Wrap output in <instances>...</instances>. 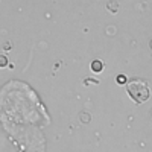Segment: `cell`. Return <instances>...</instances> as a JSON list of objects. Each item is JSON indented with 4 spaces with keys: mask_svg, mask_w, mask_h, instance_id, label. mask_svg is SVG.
I'll return each instance as SVG.
<instances>
[{
    "mask_svg": "<svg viewBox=\"0 0 152 152\" xmlns=\"http://www.w3.org/2000/svg\"><path fill=\"white\" fill-rule=\"evenodd\" d=\"M128 93L137 104L146 102L151 96L148 82L145 79H140V78H132L128 81Z\"/></svg>",
    "mask_w": 152,
    "mask_h": 152,
    "instance_id": "6da1fadb",
    "label": "cell"
},
{
    "mask_svg": "<svg viewBox=\"0 0 152 152\" xmlns=\"http://www.w3.org/2000/svg\"><path fill=\"white\" fill-rule=\"evenodd\" d=\"M91 70L93 72H102L104 70V62L102 61H99V59H94L93 62H91Z\"/></svg>",
    "mask_w": 152,
    "mask_h": 152,
    "instance_id": "7a4b0ae2",
    "label": "cell"
},
{
    "mask_svg": "<svg viewBox=\"0 0 152 152\" xmlns=\"http://www.w3.org/2000/svg\"><path fill=\"white\" fill-rule=\"evenodd\" d=\"M107 9L111 11V12H117L119 11V2H116V0H110V2L107 3Z\"/></svg>",
    "mask_w": 152,
    "mask_h": 152,
    "instance_id": "3957f363",
    "label": "cell"
},
{
    "mask_svg": "<svg viewBox=\"0 0 152 152\" xmlns=\"http://www.w3.org/2000/svg\"><path fill=\"white\" fill-rule=\"evenodd\" d=\"M81 122H84V123L90 122V114H88V113H82L81 114Z\"/></svg>",
    "mask_w": 152,
    "mask_h": 152,
    "instance_id": "277c9868",
    "label": "cell"
},
{
    "mask_svg": "<svg viewBox=\"0 0 152 152\" xmlns=\"http://www.w3.org/2000/svg\"><path fill=\"white\" fill-rule=\"evenodd\" d=\"M8 66V58L5 55H0V67H6Z\"/></svg>",
    "mask_w": 152,
    "mask_h": 152,
    "instance_id": "5b68a950",
    "label": "cell"
},
{
    "mask_svg": "<svg viewBox=\"0 0 152 152\" xmlns=\"http://www.w3.org/2000/svg\"><path fill=\"white\" fill-rule=\"evenodd\" d=\"M116 81H117V84H125L126 82V76L125 75H117Z\"/></svg>",
    "mask_w": 152,
    "mask_h": 152,
    "instance_id": "8992f818",
    "label": "cell"
},
{
    "mask_svg": "<svg viewBox=\"0 0 152 152\" xmlns=\"http://www.w3.org/2000/svg\"><path fill=\"white\" fill-rule=\"evenodd\" d=\"M84 84H85V85H88V84H99V81H96V79H91V78H88V79H85V81H84Z\"/></svg>",
    "mask_w": 152,
    "mask_h": 152,
    "instance_id": "52a82bcc",
    "label": "cell"
},
{
    "mask_svg": "<svg viewBox=\"0 0 152 152\" xmlns=\"http://www.w3.org/2000/svg\"><path fill=\"white\" fill-rule=\"evenodd\" d=\"M149 46H151V49H152V40H151V44H149Z\"/></svg>",
    "mask_w": 152,
    "mask_h": 152,
    "instance_id": "ba28073f",
    "label": "cell"
}]
</instances>
